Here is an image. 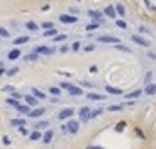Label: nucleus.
Instances as JSON below:
<instances>
[{"label":"nucleus","mask_w":156,"mask_h":149,"mask_svg":"<svg viewBox=\"0 0 156 149\" xmlns=\"http://www.w3.org/2000/svg\"><path fill=\"white\" fill-rule=\"evenodd\" d=\"M42 136H43L42 132L38 131V129H35V131L30 134V139H32V141H38V139H42Z\"/></svg>","instance_id":"5701e85b"},{"label":"nucleus","mask_w":156,"mask_h":149,"mask_svg":"<svg viewBox=\"0 0 156 149\" xmlns=\"http://www.w3.org/2000/svg\"><path fill=\"white\" fill-rule=\"evenodd\" d=\"M131 40L135 41L136 45H139V46H144V48H148V46L151 45V43H149V41L146 40V38L139 37V35H131Z\"/></svg>","instance_id":"39448f33"},{"label":"nucleus","mask_w":156,"mask_h":149,"mask_svg":"<svg viewBox=\"0 0 156 149\" xmlns=\"http://www.w3.org/2000/svg\"><path fill=\"white\" fill-rule=\"evenodd\" d=\"M33 51L37 55H53L55 53V48H50V46H45V45H40V46H35Z\"/></svg>","instance_id":"f03ea898"},{"label":"nucleus","mask_w":156,"mask_h":149,"mask_svg":"<svg viewBox=\"0 0 156 149\" xmlns=\"http://www.w3.org/2000/svg\"><path fill=\"white\" fill-rule=\"evenodd\" d=\"M78 116H80L81 123H88V121L91 119V109H90L88 106H83L80 111H78Z\"/></svg>","instance_id":"f257e3e1"},{"label":"nucleus","mask_w":156,"mask_h":149,"mask_svg":"<svg viewBox=\"0 0 156 149\" xmlns=\"http://www.w3.org/2000/svg\"><path fill=\"white\" fill-rule=\"evenodd\" d=\"M60 88L58 86H50V95H53V96H58L60 95Z\"/></svg>","instance_id":"72a5a7b5"},{"label":"nucleus","mask_w":156,"mask_h":149,"mask_svg":"<svg viewBox=\"0 0 156 149\" xmlns=\"http://www.w3.org/2000/svg\"><path fill=\"white\" fill-rule=\"evenodd\" d=\"M88 17H90V18H93L95 22H98V23L103 22V13L97 12V10H88Z\"/></svg>","instance_id":"6e6552de"},{"label":"nucleus","mask_w":156,"mask_h":149,"mask_svg":"<svg viewBox=\"0 0 156 149\" xmlns=\"http://www.w3.org/2000/svg\"><path fill=\"white\" fill-rule=\"evenodd\" d=\"M115 48H116V50H121V51H128V53L131 51V48H128V46L121 45V43H116V45H115Z\"/></svg>","instance_id":"473e14b6"},{"label":"nucleus","mask_w":156,"mask_h":149,"mask_svg":"<svg viewBox=\"0 0 156 149\" xmlns=\"http://www.w3.org/2000/svg\"><path fill=\"white\" fill-rule=\"evenodd\" d=\"M4 73H5V65L4 63H0V76H2Z\"/></svg>","instance_id":"49530a36"},{"label":"nucleus","mask_w":156,"mask_h":149,"mask_svg":"<svg viewBox=\"0 0 156 149\" xmlns=\"http://www.w3.org/2000/svg\"><path fill=\"white\" fill-rule=\"evenodd\" d=\"M144 93L149 96L156 95V83H146V86H144Z\"/></svg>","instance_id":"1a4fd4ad"},{"label":"nucleus","mask_w":156,"mask_h":149,"mask_svg":"<svg viewBox=\"0 0 156 149\" xmlns=\"http://www.w3.org/2000/svg\"><path fill=\"white\" fill-rule=\"evenodd\" d=\"M98 41H101V43H120V38L118 37H113V35H100L98 37Z\"/></svg>","instance_id":"7ed1b4c3"},{"label":"nucleus","mask_w":156,"mask_h":149,"mask_svg":"<svg viewBox=\"0 0 156 149\" xmlns=\"http://www.w3.org/2000/svg\"><path fill=\"white\" fill-rule=\"evenodd\" d=\"M68 50H70V46H68V45H62V46H60V51H62V53H67Z\"/></svg>","instance_id":"79ce46f5"},{"label":"nucleus","mask_w":156,"mask_h":149,"mask_svg":"<svg viewBox=\"0 0 156 149\" xmlns=\"http://www.w3.org/2000/svg\"><path fill=\"white\" fill-rule=\"evenodd\" d=\"M18 73V68L17 66H13V68H10L9 71H7V74H9V76H13V74H17Z\"/></svg>","instance_id":"4c0bfd02"},{"label":"nucleus","mask_w":156,"mask_h":149,"mask_svg":"<svg viewBox=\"0 0 156 149\" xmlns=\"http://www.w3.org/2000/svg\"><path fill=\"white\" fill-rule=\"evenodd\" d=\"M68 93H70L72 96H81V95H83V90H81L80 86L72 85V86H70V90H68Z\"/></svg>","instance_id":"9d476101"},{"label":"nucleus","mask_w":156,"mask_h":149,"mask_svg":"<svg viewBox=\"0 0 156 149\" xmlns=\"http://www.w3.org/2000/svg\"><path fill=\"white\" fill-rule=\"evenodd\" d=\"M123 109V104H111V106H108V111L115 113V111H121Z\"/></svg>","instance_id":"cd10ccee"},{"label":"nucleus","mask_w":156,"mask_h":149,"mask_svg":"<svg viewBox=\"0 0 156 149\" xmlns=\"http://www.w3.org/2000/svg\"><path fill=\"white\" fill-rule=\"evenodd\" d=\"M103 15L110 17V18H115V17H116V10H115V7L108 5V7H105V10H103Z\"/></svg>","instance_id":"9b49d317"},{"label":"nucleus","mask_w":156,"mask_h":149,"mask_svg":"<svg viewBox=\"0 0 156 149\" xmlns=\"http://www.w3.org/2000/svg\"><path fill=\"white\" fill-rule=\"evenodd\" d=\"M148 56H149V58H155V60H156V53H148Z\"/></svg>","instance_id":"864d4df0"},{"label":"nucleus","mask_w":156,"mask_h":149,"mask_svg":"<svg viewBox=\"0 0 156 149\" xmlns=\"http://www.w3.org/2000/svg\"><path fill=\"white\" fill-rule=\"evenodd\" d=\"M95 50V45H86L85 46V51H93Z\"/></svg>","instance_id":"a18cd8bd"},{"label":"nucleus","mask_w":156,"mask_h":149,"mask_svg":"<svg viewBox=\"0 0 156 149\" xmlns=\"http://www.w3.org/2000/svg\"><path fill=\"white\" fill-rule=\"evenodd\" d=\"M17 111L18 113H22V114H30V106H28V104H18V106H17Z\"/></svg>","instance_id":"a211bd4d"},{"label":"nucleus","mask_w":156,"mask_h":149,"mask_svg":"<svg viewBox=\"0 0 156 149\" xmlns=\"http://www.w3.org/2000/svg\"><path fill=\"white\" fill-rule=\"evenodd\" d=\"M42 27H43L45 30H50V28H53L55 25L52 23V22H43V23H42Z\"/></svg>","instance_id":"e433bc0d"},{"label":"nucleus","mask_w":156,"mask_h":149,"mask_svg":"<svg viewBox=\"0 0 156 149\" xmlns=\"http://www.w3.org/2000/svg\"><path fill=\"white\" fill-rule=\"evenodd\" d=\"M70 86H72V83H65V81L60 85V88H63V90H67V91L70 90Z\"/></svg>","instance_id":"a19ab883"},{"label":"nucleus","mask_w":156,"mask_h":149,"mask_svg":"<svg viewBox=\"0 0 156 149\" xmlns=\"http://www.w3.org/2000/svg\"><path fill=\"white\" fill-rule=\"evenodd\" d=\"M7 104H10V106H13V108H17L20 103H18L15 98H12V96H10V98H7Z\"/></svg>","instance_id":"7c9ffc66"},{"label":"nucleus","mask_w":156,"mask_h":149,"mask_svg":"<svg viewBox=\"0 0 156 149\" xmlns=\"http://www.w3.org/2000/svg\"><path fill=\"white\" fill-rule=\"evenodd\" d=\"M18 129H20V132H22V134H25V136L28 134V129H27V126H20Z\"/></svg>","instance_id":"37998d69"},{"label":"nucleus","mask_w":156,"mask_h":149,"mask_svg":"<svg viewBox=\"0 0 156 149\" xmlns=\"http://www.w3.org/2000/svg\"><path fill=\"white\" fill-rule=\"evenodd\" d=\"M20 50H18V48H13V50H10V51H9V60H12V61H13V60H17V58H20Z\"/></svg>","instance_id":"2eb2a0df"},{"label":"nucleus","mask_w":156,"mask_h":149,"mask_svg":"<svg viewBox=\"0 0 156 149\" xmlns=\"http://www.w3.org/2000/svg\"><path fill=\"white\" fill-rule=\"evenodd\" d=\"M25 60H27V61H37V60H38V55L33 51V53L27 55V56H25Z\"/></svg>","instance_id":"c756f323"},{"label":"nucleus","mask_w":156,"mask_h":149,"mask_svg":"<svg viewBox=\"0 0 156 149\" xmlns=\"http://www.w3.org/2000/svg\"><path fill=\"white\" fill-rule=\"evenodd\" d=\"M4 144H10V139L7 136H4Z\"/></svg>","instance_id":"8fccbe9b"},{"label":"nucleus","mask_w":156,"mask_h":149,"mask_svg":"<svg viewBox=\"0 0 156 149\" xmlns=\"http://www.w3.org/2000/svg\"><path fill=\"white\" fill-rule=\"evenodd\" d=\"M27 41H28V37H27V35H22V37H17L13 40V45H23Z\"/></svg>","instance_id":"412c9836"},{"label":"nucleus","mask_w":156,"mask_h":149,"mask_svg":"<svg viewBox=\"0 0 156 149\" xmlns=\"http://www.w3.org/2000/svg\"><path fill=\"white\" fill-rule=\"evenodd\" d=\"M45 114V108H37V109H33V111H30V118H40V116Z\"/></svg>","instance_id":"f8f14e48"},{"label":"nucleus","mask_w":156,"mask_h":149,"mask_svg":"<svg viewBox=\"0 0 156 149\" xmlns=\"http://www.w3.org/2000/svg\"><path fill=\"white\" fill-rule=\"evenodd\" d=\"M115 10H116V13H118V15H121V17L126 13V10H125V5H123V4H118L116 7H115Z\"/></svg>","instance_id":"393cba45"},{"label":"nucleus","mask_w":156,"mask_h":149,"mask_svg":"<svg viewBox=\"0 0 156 149\" xmlns=\"http://www.w3.org/2000/svg\"><path fill=\"white\" fill-rule=\"evenodd\" d=\"M105 90H106V93H110V95H121L123 91L120 90V88H115V86H110V85H108V86H105Z\"/></svg>","instance_id":"f3484780"},{"label":"nucleus","mask_w":156,"mask_h":149,"mask_svg":"<svg viewBox=\"0 0 156 149\" xmlns=\"http://www.w3.org/2000/svg\"><path fill=\"white\" fill-rule=\"evenodd\" d=\"M60 22H63V23H75V22H78V18L75 15H72V13H63V15H60Z\"/></svg>","instance_id":"0eeeda50"},{"label":"nucleus","mask_w":156,"mask_h":149,"mask_svg":"<svg viewBox=\"0 0 156 149\" xmlns=\"http://www.w3.org/2000/svg\"><path fill=\"white\" fill-rule=\"evenodd\" d=\"M151 76H153V73H151V71H148V73H146V78H144V83H149Z\"/></svg>","instance_id":"c03bdc74"},{"label":"nucleus","mask_w":156,"mask_h":149,"mask_svg":"<svg viewBox=\"0 0 156 149\" xmlns=\"http://www.w3.org/2000/svg\"><path fill=\"white\" fill-rule=\"evenodd\" d=\"M25 103L28 104V106H37V104H38V99L35 98L33 95H27L25 96Z\"/></svg>","instance_id":"4468645a"},{"label":"nucleus","mask_w":156,"mask_h":149,"mask_svg":"<svg viewBox=\"0 0 156 149\" xmlns=\"http://www.w3.org/2000/svg\"><path fill=\"white\" fill-rule=\"evenodd\" d=\"M65 40H67V35H63V33H58V35L53 37V41H65Z\"/></svg>","instance_id":"2f4dec72"},{"label":"nucleus","mask_w":156,"mask_h":149,"mask_svg":"<svg viewBox=\"0 0 156 149\" xmlns=\"http://www.w3.org/2000/svg\"><path fill=\"white\" fill-rule=\"evenodd\" d=\"M101 113H103V109H101V108H100V109H95V111H91V118H97L98 114H101Z\"/></svg>","instance_id":"ea45409f"},{"label":"nucleus","mask_w":156,"mask_h":149,"mask_svg":"<svg viewBox=\"0 0 156 149\" xmlns=\"http://www.w3.org/2000/svg\"><path fill=\"white\" fill-rule=\"evenodd\" d=\"M25 27H27V28H28V30H32V32H35V30H38V25L35 23V22H27V23H25Z\"/></svg>","instance_id":"c85d7f7f"},{"label":"nucleus","mask_w":156,"mask_h":149,"mask_svg":"<svg viewBox=\"0 0 156 149\" xmlns=\"http://www.w3.org/2000/svg\"><path fill=\"white\" fill-rule=\"evenodd\" d=\"M55 35H58V32H57L55 27L50 28V30H45V33H43V37H55Z\"/></svg>","instance_id":"a878e982"},{"label":"nucleus","mask_w":156,"mask_h":149,"mask_svg":"<svg viewBox=\"0 0 156 149\" xmlns=\"http://www.w3.org/2000/svg\"><path fill=\"white\" fill-rule=\"evenodd\" d=\"M4 90H5V91H10V93H13V91H15V88H13V86H5Z\"/></svg>","instance_id":"de8ad7c7"},{"label":"nucleus","mask_w":156,"mask_h":149,"mask_svg":"<svg viewBox=\"0 0 156 149\" xmlns=\"http://www.w3.org/2000/svg\"><path fill=\"white\" fill-rule=\"evenodd\" d=\"M86 98L91 99V101H103V99H105V96H103V95H98V93H88V95H86Z\"/></svg>","instance_id":"dca6fc26"},{"label":"nucleus","mask_w":156,"mask_h":149,"mask_svg":"<svg viewBox=\"0 0 156 149\" xmlns=\"http://www.w3.org/2000/svg\"><path fill=\"white\" fill-rule=\"evenodd\" d=\"M73 113H75V109L73 108H65V109H62V111L58 113V119H68V118H72Z\"/></svg>","instance_id":"423d86ee"},{"label":"nucleus","mask_w":156,"mask_h":149,"mask_svg":"<svg viewBox=\"0 0 156 149\" xmlns=\"http://www.w3.org/2000/svg\"><path fill=\"white\" fill-rule=\"evenodd\" d=\"M0 37H2V38H9V37H10L9 30H5L4 27H0Z\"/></svg>","instance_id":"f704fd0d"},{"label":"nucleus","mask_w":156,"mask_h":149,"mask_svg":"<svg viewBox=\"0 0 156 149\" xmlns=\"http://www.w3.org/2000/svg\"><path fill=\"white\" fill-rule=\"evenodd\" d=\"M67 129H68L70 134H76L78 129H80V124H78V121H76V119H70L67 123Z\"/></svg>","instance_id":"20e7f679"},{"label":"nucleus","mask_w":156,"mask_h":149,"mask_svg":"<svg viewBox=\"0 0 156 149\" xmlns=\"http://www.w3.org/2000/svg\"><path fill=\"white\" fill-rule=\"evenodd\" d=\"M12 98L18 99V98H22V96H20V95H18V93H15V91H13V93H12Z\"/></svg>","instance_id":"09e8293b"},{"label":"nucleus","mask_w":156,"mask_h":149,"mask_svg":"<svg viewBox=\"0 0 156 149\" xmlns=\"http://www.w3.org/2000/svg\"><path fill=\"white\" fill-rule=\"evenodd\" d=\"M62 131H63V132H68V129H67V124H63V126H62Z\"/></svg>","instance_id":"603ef678"},{"label":"nucleus","mask_w":156,"mask_h":149,"mask_svg":"<svg viewBox=\"0 0 156 149\" xmlns=\"http://www.w3.org/2000/svg\"><path fill=\"white\" fill-rule=\"evenodd\" d=\"M98 27H100V23H98V22H91V23L86 25V32H93V30H97Z\"/></svg>","instance_id":"bb28decb"},{"label":"nucleus","mask_w":156,"mask_h":149,"mask_svg":"<svg viewBox=\"0 0 156 149\" xmlns=\"http://www.w3.org/2000/svg\"><path fill=\"white\" fill-rule=\"evenodd\" d=\"M32 95H33L37 99H45V93L40 91L38 88H32Z\"/></svg>","instance_id":"6ab92c4d"},{"label":"nucleus","mask_w":156,"mask_h":149,"mask_svg":"<svg viewBox=\"0 0 156 149\" xmlns=\"http://www.w3.org/2000/svg\"><path fill=\"white\" fill-rule=\"evenodd\" d=\"M12 126H15V128H20V126H25L27 124V121L25 119H12Z\"/></svg>","instance_id":"b1692460"},{"label":"nucleus","mask_w":156,"mask_h":149,"mask_svg":"<svg viewBox=\"0 0 156 149\" xmlns=\"http://www.w3.org/2000/svg\"><path fill=\"white\" fill-rule=\"evenodd\" d=\"M141 93H143V90H135V91H131V93H128L125 98L126 99H135V98H138V96H141Z\"/></svg>","instance_id":"aec40b11"},{"label":"nucleus","mask_w":156,"mask_h":149,"mask_svg":"<svg viewBox=\"0 0 156 149\" xmlns=\"http://www.w3.org/2000/svg\"><path fill=\"white\" fill-rule=\"evenodd\" d=\"M52 139H53V131H52V129H48V131H46L45 134L42 136V141L45 142V144H50Z\"/></svg>","instance_id":"ddd939ff"},{"label":"nucleus","mask_w":156,"mask_h":149,"mask_svg":"<svg viewBox=\"0 0 156 149\" xmlns=\"http://www.w3.org/2000/svg\"><path fill=\"white\" fill-rule=\"evenodd\" d=\"M86 149H105V148H100V146H90V148H86Z\"/></svg>","instance_id":"3c124183"},{"label":"nucleus","mask_w":156,"mask_h":149,"mask_svg":"<svg viewBox=\"0 0 156 149\" xmlns=\"http://www.w3.org/2000/svg\"><path fill=\"white\" fill-rule=\"evenodd\" d=\"M33 128H35V129H38V131H40V129H45V128H48V121H45V119H43V121H38V123L35 124Z\"/></svg>","instance_id":"4be33fe9"},{"label":"nucleus","mask_w":156,"mask_h":149,"mask_svg":"<svg viewBox=\"0 0 156 149\" xmlns=\"http://www.w3.org/2000/svg\"><path fill=\"white\" fill-rule=\"evenodd\" d=\"M116 27H120V28L125 30V28L128 27V25H126V22H125V20H121V18H120V20H116Z\"/></svg>","instance_id":"c9c22d12"},{"label":"nucleus","mask_w":156,"mask_h":149,"mask_svg":"<svg viewBox=\"0 0 156 149\" xmlns=\"http://www.w3.org/2000/svg\"><path fill=\"white\" fill-rule=\"evenodd\" d=\"M0 38H2V37H0Z\"/></svg>","instance_id":"5fc2aeb1"},{"label":"nucleus","mask_w":156,"mask_h":149,"mask_svg":"<svg viewBox=\"0 0 156 149\" xmlns=\"http://www.w3.org/2000/svg\"><path fill=\"white\" fill-rule=\"evenodd\" d=\"M80 41H75V43H73V45H72V50H73V51H78V50H80Z\"/></svg>","instance_id":"58836bf2"}]
</instances>
